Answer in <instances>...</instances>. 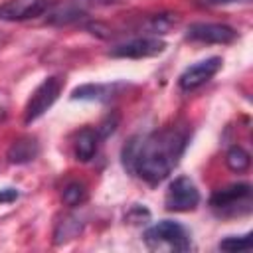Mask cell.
I'll use <instances>...</instances> for the list:
<instances>
[{"label": "cell", "mask_w": 253, "mask_h": 253, "mask_svg": "<svg viewBox=\"0 0 253 253\" xmlns=\"http://www.w3.org/2000/svg\"><path fill=\"white\" fill-rule=\"evenodd\" d=\"M186 144V125H172L148 136H132L123 148V164L144 182L160 184L176 168Z\"/></svg>", "instance_id": "cell-1"}, {"label": "cell", "mask_w": 253, "mask_h": 253, "mask_svg": "<svg viewBox=\"0 0 253 253\" xmlns=\"http://www.w3.org/2000/svg\"><path fill=\"white\" fill-rule=\"evenodd\" d=\"M144 241L150 249H172V251H188L190 235L188 231L170 219L158 221L144 231Z\"/></svg>", "instance_id": "cell-2"}, {"label": "cell", "mask_w": 253, "mask_h": 253, "mask_svg": "<svg viewBox=\"0 0 253 253\" xmlns=\"http://www.w3.org/2000/svg\"><path fill=\"white\" fill-rule=\"evenodd\" d=\"M63 89V81L59 77H47L43 79L32 93V97L28 99L26 103V109H24V123H32L36 119H40L53 103L55 99L59 97Z\"/></svg>", "instance_id": "cell-3"}, {"label": "cell", "mask_w": 253, "mask_h": 253, "mask_svg": "<svg viewBox=\"0 0 253 253\" xmlns=\"http://www.w3.org/2000/svg\"><path fill=\"white\" fill-rule=\"evenodd\" d=\"M200 204V192L194 186V182L186 176L176 178L170 182L166 196H164V206L170 211H192Z\"/></svg>", "instance_id": "cell-4"}, {"label": "cell", "mask_w": 253, "mask_h": 253, "mask_svg": "<svg viewBox=\"0 0 253 253\" xmlns=\"http://www.w3.org/2000/svg\"><path fill=\"white\" fill-rule=\"evenodd\" d=\"M186 36H188V40L202 42V43H231L237 38V32L225 24L196 22V24L188 26Z\"/></svg>", "instance_id": "cell-5"}, {"label": "cell", "mask_w": 253, "mask_h": 253, "mask_svg": "<svg viewBox=\"0 0 253 253\" xmlns=\"http://www.w3.org/2000/svg\"><path fill=\"white\" fill-rule=\"evenodd\" d=\"M166 49V43L158 38H136L130 42H125L109 51L113 57H130V59H142V57H154Z\"/></svg>", "instance_id": "cell-6"}, {"label": "cell", "mask_w": 253, "mask_h": 253, "mask_svg": "<svg viewBox=\"0 0 253 253\" xmlns=\"http://www.w3.org/2000/svg\"><path fill=\"white\" fill-rule=\"evenodd\" d=\"M219 67H221V57H208L204 61H198L178 77V85L184 91H194L204 83H208L219 71Z\"/></svg>", "instance_id": "cell-7"}, {"label": "cell", "mask_w": 253, "mask_h": 253, "mask_svg": "<svg viewBox=\"0 0 253 253\" xmlns=\"http://www.w3.org/2000/svg\"><path fill=\"white\" fill-rule=\"evenodd\" d=\"M49 6V0H8L0 6V20L20 22L43 14Z\"/></svg>", "instance_id": "cell-8"}, {"label": "cell", "mask_w": 253, "mask_h": 253, "mask_svg": "<svg viewBox=\"0 0 253 253\" xmlns=\"http://www.w3.org/2000/svg\"><path fill=\"white\" fill-rule=\"evenodd\" d=\"M249 198H251V186L249 184H231L227 188L215 190L210 198V206L213 210L225 211V210L235 208L237 204L249 202Z\"/></svg>", "instance_id": "cell-9"}, {"label": "cell", "mask_w": 253, "mask_h": 253, "mask_svg": "<svg viewBox=\"0 0 253 253\" xmlns=\"http://www.w3.org/2000/svg\"><path fill=\"white\" fill-rule=\"evenodd\" d=\"M38 154H40V144L34 136H22V138L14 140L8 148V160L12 164L32 162L34 158H38Z\"/></svg>", "instance_id": "cell-10"}, {"label": "cell", "mask_w": 253, "mask_h": 253, "mask_svg": "<svg viewBox=\"0 0 253 253\" xmlns=\"http://www.w3.org/2000/svg\"><path fill=\"white\" fill-rule=\"evenodd\" d=\"M99 134L93 128H81L75 138V158L79 162H89L97 154Z\"/></svg>", "instance_id": "cell-11"}, {"label": "cell", "mask_w": 253, "mask_h": 253, "mask_svg": "<svg viewBox=\"0 0 253 253\" xmlns=\"http://www.w3.org/2000/svg\"><path fill=\"white\" fill-rule=\"evenodd\" d=\"M115 85H101V83H87L73 89V99H87V101H107L113 97Z\"/></svg>", "instance_id": "cell-12"}, {"label": "cell", "mask_w": 253, "mask_h": 253, "mask_svg": "<svg viewBox=\"0 0 253 253\" xmlns=\"http://www.w3.org/2000/svg\"><path fill=\"white\" fill-rule=\"evenodd\" d=\"M225 164H227V168L231 170V172H245L247 168H249V164H251V156H249V152L245 150V148H241V146H231L229 150H227V154H225Z\"/></svg>", "instance_id": "cell-13"}, {"label": "cell", "mask_w": 253, "mask_h": 253, "mask_svg": "<svg viewBox=\"0 0 253 253\" xmlns=\"http://www.w3.org/2000/svg\"><path fill=\"white\" fill-rule=\"evenodd\" d=\"M79 229H81V223L77 221V217L65 215L61 221H57V227H55V233H53V237H55L53 241L59 245V243H63L67 239H73L79 233Z\"/></svg>", "instance_id": "cell-14"}, {"label": "cell", "mask_w": 253, "mask_h": 253, "mask_svg": "<svg viewBox=\"0 0 253 253\" xmlns=\"http://www.w3.org/2000/svg\"><path fill=\"white\" fill-rule=\"evenodd\" d=\"M61 198H63V204L65 206L75 208V206H79V204H83L87 200V186L83 182H69L63 188Z\"/></svg>", "instance_id": "cell-15"}, {"label": "cell", "mask_w": 253, "mask_h": 253, "mask_svg": "<svg viewBox=\"0 0 253 253\" xmlns=\"http://www.w3.org/2000/svg\"><path fill=\"white\" fill-rule=\"evenodd\" d=\"M251 245H253L251 233H245V235H229V237L221 239L217 247H219L221 251H231V253H235V251H247V249H251Z\"/></svg>", "instance_id": "cell-16"}, {"label": "cell", "mask_w": 253, "mask_h": 253, "mask_svg": "<svg viewBox=\"0 0 253 253\" xmlns=\"http://www.w3.org/2000/svg\"><path fill=\"white\" fill-rule=\"evenodd\" d=\"M117 123H119V117L117 115H113V119H111V115L95 128L97 130V134H99V138H107L109 134H113L115 132V128H117Z\"/></svg>", "instance_id": "cell-17"}, {"label": "cell", "mask_w": 253, "mask_h": 253, "mask_svg": "<svg viewBox=\"0 0 253 253\" xmlns=\"http://www.w3.org/2000/svg\"><path fill=\"white\" fill-rule=\"evenodd\" d=\"M18 200V190L16 188H2L0 190V204H10Z\"/></svg>", "instance_id": "cell-18"}, {"label": "cell", "mask_w": 253, "mask_h": 253, "mask_svg": "<svg viewBox=\"0 0 253 253\" xmlns=\"http://www.w3.org/2000/svg\"><path fill=\"white\" fill-rule=\"evenodd\" d=\"M6 109H8V101H6L4 93H0V119L6 115Z\"/></svg>", "instance_id": "cell-19"}, {"label": "cell", "mask_w": 253, "mask_h": 253, "mask_svg": "<svg viewBox=\"0 0 253 253\" xmlns=\"http://www.w3.org/2000/svg\"><path fill=\"white\" fill-rule=\"evenodd\" d=\"M204 4H229V2H239V0H202ZM243 2H249V0H243Z\"/></svg>", "instance_id": "cell-20"}]
</instances>
